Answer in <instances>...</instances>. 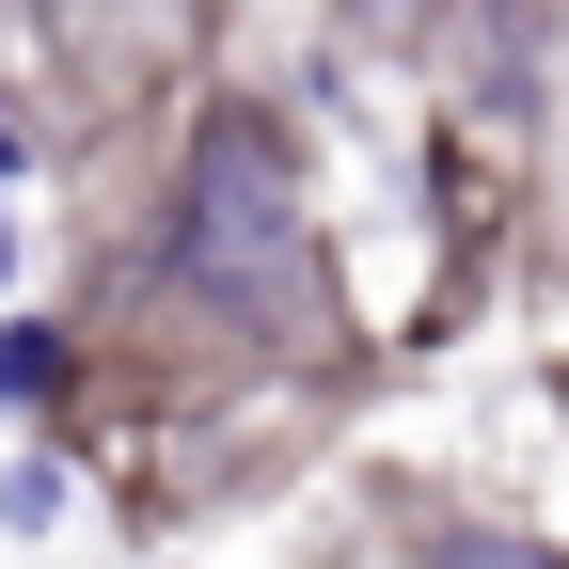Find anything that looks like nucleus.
I'll list each match as a JSON object with an SVG mask.
<instances>
[{
    "mask_svg": "<svg viewBox=\"0 0 569 569\" xmlns=\"http://www.w3.org/2000/svg\"><path fill=\"white\" fill-rule=\"evenodd\" d=\"M159 284L190 317H222V332H317V222H301V174H284V142L253 111H206Z\"/></svg>",
    "mask_w": 569,
    "mask_h": 569,
    "instance_id": "obj_1",
    "label": "nucleus"
},
{
    "mask_svg": "<svg viewBox=\"0 0 569 569\" xmlns=\"http://www.w3.org/2000/svg\"><path fill=\"white\" fill-rule=\"evenodd\" d=\"M48 396H63V332L0 317V411H48Z\"/></svg>",
    "mask_w": 569,
    "mask_h": 569,
    "instance_id": "obj_2",
    "label": "nucleus"
},
{
    "mask_svg": "<svg viewBox=\"0 0 569 569\" xmlns=\"http://www.w3.org/2000/svg\"><path fill=\"white\" fill-rule=\"evenodd\" d=\"M0 522H17V538L63 522V459H17V475H0Z\"/></svg>",
    "mask_w": 569,
    "mask_h": 569,
    "instance_id": "obj_3",
    "label": "nucleus"
},
{
    "mask_svg": "<svg viewBox=\"0 0 569 569\" xmlns=\"http://www.w3.org/2000/svg\"><path fill=\"white\" fill-rule=\"evenodd\" d=\"M443 569H569V553H522V538H443Z\"/></svg>",
    "mask_w": 569,
    "mask_h": 569,
    "instance_id": "obj_4",
    "label": "nucleus"
},
{
    "mask_svg": "<svg viewBox=\"0 0 569 569\" xmlns=\"http://www.w3.org/2000/svg\"><path fill=\"white\" fill-rule=\"evenodd\" d=\"M0 284H17V222H0Z\"/></svg>",
    "mask_w": 569,
    "mask_h": 569,
    "instance_id": "obj_5",
    "label": "nucleus"
}]
</instances>
